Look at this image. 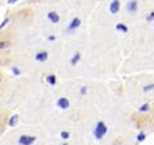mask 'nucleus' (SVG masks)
I'll use <instances>...</instances> for the list:
<instances>
[{
    "label": "nucleus",
    "instance_id": "b1692460",
    "mask_svg": "<svg viewBox=\"0 0 154 145\" xmlns=\"http://www.w3.org/2000/svg\"><path fill=\"white\" fill-rule=\"evenodd\" d=\"M46 40L49 41V42H54V41L57 40V36H55V35H49V36H48Z\"/></svg>",
    "mask_w": 154,
    "mask_h": 145
},
{
    "label": "nucleus",
    "instance_id": "2eb2a0df",
    "mask_svg": "<svg viewBox=\"0 0 154 145\" xmlns=\"http://www.w3.org/2000/svg\"><path fill=\"white\" fill-rule=\"evenodd\" d=\"M116 30H117L118 32H121V33H127L128 32V26L123 22H118L117 25H116Z\"/></svg>",
    "mask_w": 154,
    "mask_h": 145
},
{
    "label": "nucleus",
    "instance_id": "f3484780",
    "mask_svg": "<svg viewBox=\"0 0 154 145\" xmlns=\"http://www.w3.org/2000/svg\"><path fill=\"white\" fill-rule=\"evenodd\" d=\"M77 94L80 96H86L89 94V86L88 85H81L79 89H77Z\"/></svg>",
    "mask_w": 154,
    "mask_h": 145
},
{
    "label": "nucleus",
    "instance_id": "ddd939ff",
    "mask_svg": "<svg viewBox=\"0 0 154 145\" xmlns=\"http://www.w3.org/2000/svg\"><path fill=\"white\" fill-rule=\"evenodd\" d=\"M81 58H82V54H81V51H75L72 57L69 58V64L72 67H76L77 64L81 62Z\"/></svg>",
    "mask_w": 154,
    "mask_h": 145
},
{
    "label": "nucleus",
    "instance_id": "393cba45",
    "mask_svg": "<svg viewBox=\"0 0 154 145\" xmlns=\"http://www.w3.org/2000/svg\"><path fill=\"white\" fill-rule=\"evenodd\" d=\"M58 145H69L68 141H63V143H60V144H58Z\"/></svg>",
    "mask_w": 154,
    "mask_h": 145
},
{
    "label": "nucleus",
    "instance_id": "7ed1b4c3",
    "mask_svg": "<svg viewBox=\"0 0 154 145\" xmlns=\"http://www.w3.org/2000/svg\"><path fill=\"white\" fill-rule=\"evenodd\" d=\"M93 134L96 140H102L105 137V135L108 134V125L105 121L103 119H99L98 122L95 123V127L93 130Z\"/></svg>",
    "mask_w": 154,
    "mask_h": 145
},
{
    "label": "nucleus",
    "instance_id": "4be33fe9",
    "mask_svg": "<svg viewBox=\"0 0 154 145\" xmlns=\"http://www.w3.org/2000/svg\"><path fill=\"white\" fill-rule=\"evenodd\" d=\"M11 71H12V73L14 75V76H19L22 73V71L19 69V67H17V66H12L11 67Z\"/></svg>",
    "mask_w": 154,
    "mask_h": 145
},
{
    "label": "nucleus",
    "instance_id": "423d86ee",
    "mask_svg": "<svg viewBox=\"0 0 154 145\" xmlns=\"http://www.w3.org/2000/svg\"><path fill=\"white\" fill-rule=\"evenodd\" d=\"M35 62L36 63H40V64H44L48 62V59H49V51H48L46 49H40L37 50L35 53Z\"/></svg>",
    "mask_w": 154,
    "mask_h": 145
},
{
    "label": "nucleus",
    "instance_id": "f8f14e48",
    "mask_svg": "<svg viewBox=\"0 0 154 145\" xmlns=\"http://www.w3.org/2000/svg\"><path fill=\"white\" fill-rule=\"evenodd\" d=\"M8 118H9V114L3 112V110H0V134L8 126Z\"/></svg>",
    "mask_w": 154,
    "mask_h": 145
},
{
    "label": "nucleus",
    "instance_id": "9b49d317",
    "mask_svg": "<svg viewBox=\"0 0 154 145\" xmlns=\"http://www.w3.org/2000/svg\"><path fill=\"white\" fill-rule=\"evenodd\" d=\"M139 7H140V4H139L137 2H128V3H126V5H125L127 13H130V14L137 13L139 12Z\"/></svg>",
    "mask_w": 154,
    "mask_h": 145
},
{
    "label": "nucleus",
    "instance_id": "f257e3e1",
    "mask_svg": "<svg viewBox=\"0 0 154 145\" xmlns=\"http://www.w3.org/2000/svg\"><path fill=\"white\" fill-rule=\"evenodd\" d=\"M14 36L11 30H4L0 32V64H7L9 55L14 46Z\"/></svg>",
    "mask_w": 154,
    "mask_h": 145
},
{
    "label": "nucleus",
    "instance_id": "412c9836",
    "mask_svg": "<svg viewBox=\"0 0 154 145\" xmlns=\"http://www.w3.org/2000/svg\"><path fill=\"white\" fill-rule=\"evenodd\" d=\"M145 19L146 22H154V9L152 11H148L146 14H145Z\"/></svg>",
    "mask_w": 154,
    "mask_h": 145
},
{
    "label": "nucleus",
    "instance_id": "20e7f679",
    "mask_svg": "<svg viewBox=\"0 0 154 145\" xmlns=\"http://www.w3.org/2000/svg\"><path fill=\"white\" fill-rule=\"evenodd\" d=\"M37 141V136L35 134H19L17 137V144L18 145H33Z\"/></svg>",
    "mask_w": 154,
    "mask_h": 145
},
{
    "label": "nucleus",
    "instance_id": "f03ea898",
    "mask_svg": "<svg viewBox=\"0 0 154 145\" xmlns=\"http://www.w3.org/2000/svg\"><path fill=\"white\" fill-rule=\"evenodd\" d=\"M135 122H136V125L139 127H140L141 130L144 128H148L149 126H152V125H154V101H153V109H152V112L149 113V114H145V116H143V114H137L135 116Z\"/></svg>",
    "mask_w": 154,
    "mask_h": 145
},
{
    "label": "nucleus",
    "instance_id": "dca6fc26",
    "mask_svg": "<svg viewBox=\"0 0 154 145\" xmlns=\"http://www.w3.org/2000/svg\"><path fill=\"white\" fill-rule=\"evenodd\" d=\"M18 119H19L18 114H11L9 116V118H8V126L9 127H14L18 123Z\"/></svg>",
    "mask_w": 154,
    "mask_h": 145
},
{
    "label": "nucleus",
    "instance_id": "39448f33",
    "mask_svg": "<svg viewBox=\"0 0 154 145\" xmlns=\"http://www.w3.org/2000/svg\"><path fill=\"white\" fill-rule=\"evenodd\" d=\"M81 25H82V21H81V18H80L79 16H75V17L68 22V25H67L66 30L68 31V32H75V31H77V30H79V28L81 27Z\"/></svg>",
    "mask_w": 154,
    "mask_h": 145
},
{
    "label": "nucleus",
    "instance_id": "5701e85b",
    "mask_svg": "<svg viewBox=\"0 0 154 145\" xmlns=\"http://www.w3.org/2000/svg\"><path fill=\"white\" fill-rule=\"evenodd\" d=\"M3 88H4V73L0 69V96H2V93H3Z\"/></svg>",
    "mask_w": 154,
    "mask_h": 145
},
{
    "label": "nucleus",
    "instance_id": "1a4fd4ad",
    "mask_svg": "<svg viewBox=\"0 0 154 145\" xmlns=\"http://www.w3.org/2000/svg\"><path fill=\"white\" fill-rule=\"evenodd\" d=\"M152 109H153V103H152V101H145V103H143V104L139 105L137 114H143V116L149 114L152 112Z\"/></svg>",
    "mask_w": 154,
    "mask_h": 145
},
{
    "label": "nucleus",
    "instance_id": "9d476101",
    "mask_svg": "<svg viewBox=\"0 0 154 145\" xmlns=\"http://www.w3.org/2000/svg\"><path fill=\"white\" fill-rule=\"evenodd\" d=\"M121 8H122V4L117 2V0H113V2H110L108 4V11L110 14H117L119 13V11H121Z\"/></svg>",
    "mask_w": 154,
    "mask_h": 145
},
{
    "label": "nucleus",
    "instance_id": "6e6552de",
    "mask_svg": "<svg viewBox=\"0 0 154 145\" xmlns=\"http://www.w3.org/2000/svg\"><path fill=\"white\" fill-rule=\"evenodd\" d=\"M57 107L59 108V109H62V110H67V109H69V107H71V101H69V99L67 98V96H59V98L57 99Z\"/></svg>",
    "mask_w": 154,
    "mask_h": 145
},
{
    "label": "nucleus",
    "instance_id": "0eeeda50",
    "mask_svg": "<svg viewBox=\"0 0 154 145\" xmlns=\"http://www.w3.org/2000/svg\"><path fill=\"white\" fill-rule=\"evenodd\" d=\"M46 19L48 22H50L51 25H58V23L60 22V14L58 11H54V9H51L46 13Z\"/></svg>",
    "mask_w": 154,
    "mask_h": 145
},
{
    "label": "nucleus",
    "instance_id": "6ab92c4d",
    "mask_svg": "<svg viewBox=\"0 0 154 145\" xmlns=\"http://www.w3.org/2000/svg\"><path fill=\"white\" fill-rule=\"evenodd\" d=\"M59 137L63 140V141H67V140L71 137V132H69V131H67V130H63V131H60V132H59Z\"/></svg>",
    "mask_w": 154,
    "mask_h": 145
},
{
    "label": "nucleus",
    "instance_id": "aec40b11",
    "mask_svg": "<svg viewBox=\"0 0 154 145\" xmlns=\"http://www.w3.org/2000/svg\"><path fill=\"white\" fill-rule=\"evenodd\" d=\"M9 22H11V16H7L5 18H4L3 19V21H2V23H0V32H2V31H4V30H5V26L8 25V23Z\"/></svg>",
    "mask_w": 154,
    "mask_h": 145
},
{
    "label": "nucleus",
    "instance_id": "4468645a",
    "mask_svg": "<svg viewBox=\"0 0 154 145\" xmlns=\"http://www.w3.org/2000/svg\"><path fill=\"white\" fill-rule=\"evenodd\" d=\"M45 81H46V84L48 85H50V86H55L58 84V77L55 73H53V72H50V73H48L45 76Z\"/></svg>",
    "mask_w": 154,
    "mask_h": 145
},
{
    "label": "nucleus",
    "instance_id": "a211bd4d",
    "mask_svg": "<svg viewBox=\"0 0 154 145\" xmlns=\"http://www.w3.org/2000/svg\"><path fill=\"white\" fill-rule=\"evenodd\" d=\"M146 137H148V134L144 131V130H141L140 132L137 134V136H136V140H137V143H144L146 140Z\"/></svg>",
    "mask_w": 154,
    "mask_h": 145
}]
</instances>
